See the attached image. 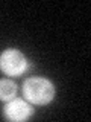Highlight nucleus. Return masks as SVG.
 I'll return each mask as SVG.
<instances>
[{
	"mask_svg": "<svg viewBox=\"0 0 91 122\" xmlns=\"http://www.w3.org/2000/svg\"><path fill=\"white\" fill-rule=\"evenodd\" d=\"M29 69V61L18 49H5L0 53V70L8 76H20Z\"/></svg>",
	"mask_w": 91,
	"mask_h": 122,
	"instance_id": "nucleus-2",
	"label": "nucleus"
},
{
	"mask_svg": "<svg viewBox=\"0 0 91 122\" xmlns=\"http://www.w3.org/2000/svg\"><path fill=\"white\" fill-rule=\"evenodd\" d=\"M35 110L33 107L29 104L27 101L20 98H14L11 101H8L5 107H3V116L8 121L12 122H23V121H29L33 116Z\"/></svg>",
	"mask_w": 91,
	"mask_h": 122,
	"instance_id": "nucleus-3",
	"label": "nucleus"
},
{
	"mask_svg": "<svg viewBox=\"0 0 91 122\" xmlns=\"http://www.w3.org/2000/svg\"><path fill=\"white\" fill-rule=\"evenodd\" d=\"M23 95L30 104L47 105L55 98V86L50 79L43 76H32L24 81Z\"/></svg>",
	"mask_w": 91,
	"mask_h": 122,
	"instance_id": "nucleus-1",
	"label": "nucleus"
},
{
	"mask_svg": "<svg viewBox=\"0 0 91 122\" xmlns=\"http://www.w3.org/2000/svg\"><path fill=\"white\" fill-rule=\"evenodd\" d=\"M17 95V84L11 79H0V101L8 102Z\"/></svg>",
	"mask_w": 91,
	"mask_h": 122,
	"instance_id": "nucleus-4",
	"label": "nucleus"
}]
</instances>
